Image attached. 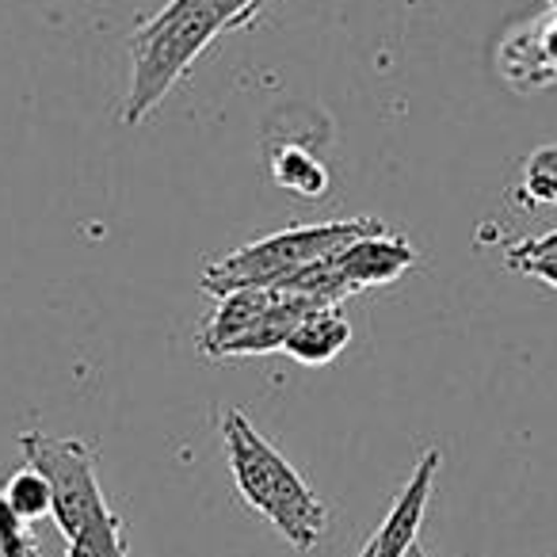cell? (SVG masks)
<instances>
[{"instance_id":"1","label":"cell","mask_w":557,"mask_h":557,"mask_svg":"<svg viewBox=\"0 0 557 557\" xmlns=\"http://www.w3.org/2000/svg\"><path fill=\"white\" fill-rule=\"evenodd\" d=\"M222 443L240 500L260 511L295 549L318 546L329 527V508L240 409L222 412Z\"/></svg>"},{"instance_id":"2","label":"cell","mask_w":557,"mask_h":557,"mask_svg":"<svg viewBox=\"0 0 557 557\" xmlns=\"http://www.w3.org/2000/svg\"><path fill=\"white\" fill-rule=\"evenodd\" d=\"M225 32H230L225 20L207 0H169L157 16H149L131 35V96H126L123 123L138 126L191 70L195 58Z\"/></svg>"},{"instance_id":"3","label":"cell","mask_w":557,"mask_h":557,"mask_svg":"<svg viewBox=\"0 0 557 557\" xmlns=\"http://www.w3.org/2000/svg\"><path fill=\"white\" fill-rule=\"evenodd\" d=\"M382 230L379 218H348V222H321V225H290L283 233H271L263 240H252L240 252L210 263L202 271V290L214 298L245 287H275L283 278L298 275L302 268L329 260L356 245L359 237Z\"/></svg>"},{"instance_id":"4","label":"cell","mask_w":557,"mask_h":557,"mask_svg":"<svg viewBox=\"0 0 557 557\" xmlns=\"http://www.w3.org/2000/svg\"><path fill=\"white\" fill-rule=\"evenodd\" d=\"M20 447L27 455V466H35L47 478L50 493H54V523L65 539L77 534L96 511L108 508L100 481H96L92 450L81 440L50 432H24Z\"/></svg>"},{"instance_id":"5","label":"cell","mask_w":557,"mask_h":557,"mask_svg":"<svg viewBox=\"0 0 557 557\" xmlns=\"http://www.w3.org/2000/svg\"><path fill=\"white\" fill-rule=\"evenodd\" d=\"M496 65H500V77L523 96L557 85V9L511 32L500 42Z\"/></svg>"},{"instance_id":"6","label":"cell","mask_w":557,"mask_h":557,"mask_svg":"<svg viewBox=\"0 0 557 557\" xmlns=\"http://www.w3.org/2000/svg\"><path fill=\"white\" fill-rule=\"evenodd\" d=\"M417 248L401 237V233H389L386 225L367 237H359L356 245H348L344 252L333 256L336 271L351 283V290L363 287H386L397 283L409 268H417Z\"/></svg>"},{"instance_id":"7","label":"cell","mask_w":557,"mask_h":557,"mask_svg":"<svg viewBox=\"0 0 557 557\" xmlns=\"http://www.w3.org/2000/svg\"><path fill=\"white\" fill-rule=\"evenodd\" d=\"M440 462H443L440 450H428V455L417 462L412 478L405 481L401 496H397L394 508L386 511L379 534L371 539L374 557H405L412 546H417V534H420V523H424V508H428V496H432Z\"/></svg>"},{"instance_id":"8","label":"cell","mask_w":557,"mask_h":557,"mask_svg":"<svg viewBox=\"0 0 557 557\" xmlns=\"http://www.w3.org/2000/svg\"><path fill=\"white\" fill-rule=\"evenodd\" d=\"M348 341H351V325L341 310H313L290 329L283 351L302 367H325L348 348Z\"/></svg>"},{"instance_id":"9","label":"cell","mask_w":557,"mask_h":557,"mask_svg":"<svg viewBox=\"0 0 557 557\" xmlns=\"http://www.w3.org/2000/svg\"><path fill=\"white\" fill-rule=\"evenodd\" d=\"M271 180H275L283 191L298 195V199H325L333 180L329 169L321 164V157H313L302 146H278L271 157Z\"/></svg>"},{"instance_id":"10","label":"cell","mask_w":557,"mask_h":557,"mask_svg":"<svg viewBox=\"0 0 557 557\" xmlns=\"http://www.w3.org/2000/svg\"><path fill=\"white\" fill-rule=\"evenodd\" d=\"M123 519L111 508L96 511L77 534H70V554L65 557H123Z\"/></svg>"},{"instance_id":"11","label":"cell","mask_w":557,"mask_h":557,"mask_svg":"<svg viewBox=\"0 0 557 557\" xmlns=\"http://www.w3.org/2000/svg\"><path fill=\"white\" fill-rule=\"evenodd\" d=\"M4 500L16 508V516L24 523H39V519L54 516V493H50L47 478H42L35 466H24L9 478L4 485Z\"/></svg>"},{"instance_id":"12","label":"cell","mask_w":557,"mask_h":557,"mask_svg":"<svg viewBox=\"0 0 557 557\" xmlns=\"http://www.w3.org/2000/svg\"><path fill=\"white\" fill-rule=\"evenodd\" d=\"M508 268L539 278L546 287H557V230L542 233V237L516 240L508 248Z\"/></svg>"},{"instance_id":"13","label":"cell","mask_w":557,"mask_h":557,"mask_svg":"<svg viewBox=\"0 0 557 557\" xmlns=\"http://www.w3.org/2000/svg\"><path fill=\"white\" fill-rule=\"evenodd\" d=\"M519 202L557 207V146H542L527 157L523 180H519Z\"/></svg>"},{"instance_id":"14","label":"cell","mask_w":557,"mask_h":557,"mask_svg":"<svg viewBox=\"0 0 557 557\" xmlns=\"http://www.w3.org/2000/svg\"><path fill=\"white\" fill-rule=\"evenodd\" d=\"M207 4L225 20V27H230V32H233V27L252 24V16L263 9V0H207Z\"/></svg>"},{"instance_id":"15","label":"cell","mask_w":557,"mask_h":557,"mask_svg":"<svg viewBox=\"0 0 557 557\" xmlns=\"http://www.w3.org/2000/svg\"><path fill=\"white\" fill-rule=\"evenodd\" d=\"M0 557H42L39 534H35L32 527H24V531L12 534V539H0Z\"/></svg>"},{"instance_id":"16","label":"cell","mask_w":557,"mask_h":557,"mask_svg":"<svg viewBox=\"0 0 557 557\" xmlns=\"http://www.w3.org/2000/svg\"><path fill=\"white\" fill-rule=\"evenodd\" d=\"M24 527H32V523H24V519L16 516V508H12V504L4 500V493H0V539H12V534H20Z\"/></svg>"},{"instance_id":"17","label":"cell","mask_w":557,"mask_h":557,"mask_svg":"<svg viewBox=\"0 0 557 557\" xmlns=\"http://www.w3.org/2000/svg\"><path fill=\"white\" fill-rule=\"evenodd\" d=\"M405 557H428V554H424V549H420V542H417V546H412V549H409V554H405Z\"/></svg>"},{"instance_id":"18","label":"cell","mask_w":557,"mask_h":557,"mask_svg":"<svg viewBox=\"0 0 557 557\" xmlns=\"http://www.w3.org/2000/svg\"><path fill=\"white\" fill-rule=\"evenodd\" d=\"M546 4H549V9H557V0H546Z\"/></svg>"}]
</instances>
